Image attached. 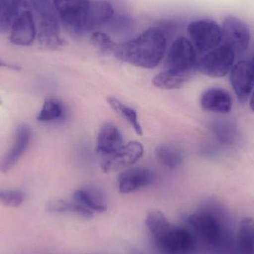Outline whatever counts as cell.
Listing matches in <instances>:
<instances>
[{
	"mask_svg": "<svg viewBox=\"0 0 254 254\" xmlns=\"http://www.w3.org/2000/svg\"><path fill=\"white\" fill-rule=\"evenodd\" d=\"M167 39L159 28H149L135 38L116 46L119 61L143 68H154L164 58Z\"/></svg>",
	"mask_w": 254,
	"mask_h": 254,
	"instance_id": "6da1fadb",
	"label": "cell"
},
{
	"mask_svg": "<svg viewBox=\"0 0 254 254\" xmlns=\"http://www.w3.org/2000/svg\"><path fill=\"white\" fill-rule=\"evenodd\" d=\"M31 7L35 12L37 38L43 47L59 49L64 46L61 37L59 16L51 0H31Z\"/></svg>",
	"mask_w": 254,
	"mask_h": 254,
	"instance_id": "7a4b0ae2",
	"label": "cell"
},
{
	"mask_svg": "<svg viewBox=\"0 0 254 254\" xmlns=\"http://www.w3.org/2000/svg\"><path fill=\"white\" fill-rule=\"evenodd\" d=\"M60 19L71 35L86 34L91 0H53Z\"/></svg>",
	"mask_w": 254,
	"mask_h": 254,
	"instance_id": "3957f363",
	"label": "cell"
},
{
	"mask_svg": "<svg viewBox=\"0 0 254 254\" xmlns=\"http://www.w3.org/2000/svg\"><path fill=\"white\" fill-rule=\"evenodd\" d=\"M236 55L229 46L222 43L198 59L197 70L208 77H225L234 66Z\"/></svg>",
	"mask_w": 254,
	"mask_h": 254,
	"instance_id": "277c9868",
	"label": "cell"
},
{
	"mask_svg": "<svg viewBox=\"0 0 254 254\" xmlns=\"http://www.w3.org/2000/svg\"><path fill=\"white\" fill-rule=\"evenodd\" d=\"M197 51L186 37L176 39L169 49L166 60L167 69L192 76L197 69Z\"/></svg>",
	"mask_w": 254,
	"mask_h": 254,
	"instance_id": "5b68a950",
	"label": "cell"
},
{
	"mask_svg": "<svg viewBox=\"0 0 254 254\" xmlns=\"http://www.w3.org/2000/svg\"><path fill=\"white\" fill-rule=\"evenodd\" d=\"M191 43L200 53H207L222 44L223 40L220 25L211 19L193 21L188 25Z\"/></svg>",
	"mask_w": 254,
	"mask_h": 254,
	"instance_id": "8992f818",
	"label": "cell"
},
{
	"mask_svg": "<svg viewBox=\"0 0 254 254\" xmlns=\"http://www.w3.org/2000/svg\"><path fill=\"white\" fill-rule=\"evenodd\" d=\"M161 254H193L195 240L190 230L173 226L161 237L153 239Z\"/></svg>",
	"mask_w": 254,
	"mask_h": 254,
	"instance_id": "52a82bcc",
	"label": "cell"
},
{
	"mask_svg": "<svg viewBox=\"0 0 254 254\" xmlns=\"http://www.w3.org/2000/svg\"><path fill=\"white\" fill-rule=\"evenodd\" d=\"M182 220L206 243L214 245L219 241L222 233L220 222L210 212L202 210L191 214H183Z\"/></svg>",
	"mask_w": 254,
	"mask_h": 254,
	"instance_id": "ba28073f",
	"label": "cell"
},
{
	"mask_svg": "<svg viewBox=\"0 0 254 254\" xmlns=\"http://www.w3.org/2000/svg\"><path fill=\"white\" fill-rule=\"evenodd\" d=\"M143 154L141 143L131 141L124 144L119 150L108 155L101 156L100 166L104 173H109L127 168L137 162Z\"/></svg>",
	"mask_w": 254,
	"mask_h": 254,
	"instance_id": "9c48e42d",
	"label": "cell"
},
{
	"mask_svg": "<svg viewBox=\"0 0 254 254\" xmlns=\"http://www.w3.org/2000/svg\"><path fill=\"white\" fill-rule=\"evenodd\" d=\"M222 43L229 46L236 54L244 53L250 44V28L244 21L234 16L225 17L222 24Z\"/></svg>",
	"mask_w": 254,
	"mask_h": 254,
	"instance_id": "30bf717a",
	"label": "cell"
},
{
	"mask_svg": "<svg viewBox=\"0 0 254 254\" xmlns=\"http://www.w3.org/2000/svg\"><path fill=\"white\" fill-rule=\"evenodd\" d=\"M10 41L19 46H29L37 36L34 14L30 7L21 9L15 16L10 28Z\"/></svg>",
	"mask_w": 254,
	"mask_h": 254,
	"instance_id": "8fae6325",
	"label": "cell"
},
{
	"mask_svg": "<svg viewBox=\"0 0 254 254\" xmlns=\"http://www.w3.org/2000/svg\"><path fill=\"white\" fill-rule=\"evenodd\" d=\"M231 86L239 101L245 104L252 94L254 86V74L250 61L236 64L231 70Z\"/></svg>",
	"mask_w": 254,
	"mask_h": 254,
	"instance_id": "7c38bea8",
	"label": "cell"
},
{
	"mask_svg": "<svg viewBox=\"0 0 254 254\" xmlns=\"http://www.w3.org/2000/svg\"><path fill=\"white\" fill-rule=\"evenodd\" d=\"M32 131L28 125H22L16 128L12 147L0 160V171L6 173L13 168L31 143Z\"/></svg>",
	"mask_w": 254,
	"mask_h": 254,
	"instance_id": "4fadbf2b",
	"label": "cell"
},
{
	"mask_svg": "<svg viewBox=\"0 0 254 254\" xmlns=\"http://www.w3.org/2000/svg\"><path fill=\"white\" fill-rule=\"evenodd\" d=\"M155 179L153 173L145 167H133L121 173L118 179V187L121 193L136 192L152 185Z\"/></svg>",
	"mask_w": 254,
	"mask_h": 254,
	"instance_id": "5bb4252c",
	"label": "cell"
},
{
	"mask_svg": "<svg viewBox=\"0 0 254 254\" xmlns=\"http://www.w3.org/2000/svg\"><path fill=\"white\" fill-rule=\"evenodd\" d=\"M233 101L230 94L220 88H211L203 92L200 105L206 111L227 114L232 109Z\"/></svg>",
	"mask_w": 254,
	"mask_h": 254,
	"instance_id": "9a60e30c",
	"label": "cell"
},
{
	"mask_svg": "<svg viewBox=\"0 0 254 254\" xmlns=\"http://www.w3.org/2000/svg\"><path fill=\"white\" fill-rule=\"evenodd\" d=\"M122 132L111 123H105L101 127L97 139V152L101 156L110 155L124 146Z\"/></svg>",
	"mask_w": 254,
	"mask_h": 254,
	"instance_id": "2e32d148",
	"label": "cell"
},
{
	"mask_svg": "<svg viewBox=\"0 0 254 254\" xmlns=\"http://www.w3.org/2000/svg\"><path fill=\"white\" fill-rule=\"evenodd\" d=\"M72 199L97 213H104L108 209L107 195L102 190L96 187L77 190L73 193Z\"/></svg>",
	"mask_w": 254,
	"mask_h": 254,
	"instance_id": "e0dca14e",
	"label": "cell"
},
{
	"mask_svg": "<svg viewBox=\"0 0 254 254\" xmlns=\"http://www.w3.org/2000/svg\"><path fill=\"white\" fill-rule=\"evenodd\" d=\"M114 13L113 5L109 1H92L86 24V33L108 22Z\"/></svg>",
	"mask_w": 254,
	"mask_h": 254,
	"instance_id": "ac0fdd59",
	"label": "cell"
},
{
	"mask_svg": "<svg viewBox=\"0 0 254 254\" xmlns=\"http://www.w3.org/2000/svg\"><path fill=\"white\" fill-rule=\"evenodd\" d=\"M29 6L27 0H0V33L9 31L18 12Z\"/></svg>",
	"mask_w": 254,
	"mask_h": 254,
	"instance_id": "d6986e66",
	"label": "cell"
},
{
	"mask_svg": "<svg viewBox=\"0 0 254 254\" xmlns=\"http://www.w3.org/2000/svg\"><path fill=\"white\" fill-rule=\"evenodd\" d=\"M46 210L51 213H72L85 219L93 218L94 212L80 203L66 200H52L46 205Z\"/></svg>",
	"mask_w": 254,
	"mask_h": 254,
	"instance_id": "ffe728a7",
	"label": "cell"
},
{
	"mask_svg": "<svg viewBox=\"0 0 254 254\" xmlns=\"http://www.w3.org/2000/svg\"><path fill=\"white\" fill-rule=\"evenodd\" d=\"M191 77L192 76L190 74H182L166 69L154 77L152 83L158 89L166 90L177 89L183 86Z\"/></svg>",
	"mask_w": 254,
	"mask_h": 254,
	"instance_id": "44dd1931",
	"label": "cell"
},
{
	"mask_svg": "<svg viewBox=\"0 0 254 254\" xmlns=\"http://www.w3.org/2000/svg\"><path fill=\"white\" fill-rule=\"evenodd\" d=\"M155 154L158 161L168 168H177L183 161L182 151L170 145H159L155 148Z\"/></svg>",
	"mask_w": 254,
	"mask_h": 254,
	"instance_id": "7402d4cb",
	"label": "cell"
},
{
	"mask_svg": "<svg viewBox=\"0 0 254 254\" xmlns=\"http://www.w3.org/2000/svg\"><path fill=\"white\" fill-rule=\"evenodd\" d=\"M145 224L153 239L158 238L165 234L172 226L165 215L160 210L148 212Z\"/></svg>",
	"mask_w": 254,
	"mask_h": 254,
	"instance_id": "603a6c76",
	"label": "cell"
},
{
	"mask_svg": "<svg viewBox=\"0 0 254 254\" xmlns=\"http://www.w3.org/2000/svg\"><path fill=\"white\" fill-rule=\"evenodd\" d=\"M238 242L244 254H254V219L245 218L239 226Z\"/></svg>",
	"mask_w": 254,
	"mask_h": 254,
	"instance_id": "cb8c5ba5",
	"label": "cell"
},
{
	"mask_svg": "<svg viewBox=\"0 0 254 254\" xmlns=\"http://www.w3.org/2000/svg\"><path fill=\"white\" fill-rule=\"evenodd\" d=\"M107 102L111 108L119 114L121 117L123 118L127 122H128L131 127L134 128L136 134L141 135L143 134V130L140 126V123L137 119V114L135 110L130 108L128 106L125 105L123 103L121 102L117 98L110 97L107 98Z\"/></svg>",
	"mask_w": 254,
	"mask_h": 254,
	"instance_id": "d4e9b609",
	"label": "cell"
},
{
	"mask_svg": "<svg viewBox=\"0 0 254 254\" xmlns=\"http://www.w3.org/2000/svg\"><path fill=\"white\" fill-rule=\"evenodd\" d=\"M65 115L64 104L56 98H48L45 101L37 120L41 122H52L61 120Z\"/></svg>",
	"mask_w": 254,
	"mask_h": 254,
	"instance_id": "484cf974",
	"label": "cell"
},
{
	"mask_svg": "<svg viewBox=\"0 0 254 254\" xmlns=\"http://www.w3.org/2000/svg\"><path fill=\"white\" fill-rule=\"evenodd\" d=\"M25 194L16 190L0 189V203L9 207H17L22 204Z\"/></svg>",
	"mask_w": 254,
	"mask_h": 254,
	"instance_id": "4316f807",
	"label": "cell"
},
{
	"mask_svg": "<svg viewBox=\"0 0 254 254\" xmlns=\"http://www.w3.org/2000/svg\"><path fill=\"white\" fill-rule=\"evenodd\" d=\"M91 41L95 48L104 53L115 52L117 46L108 34L101 31L94 32L91 37Z\"/></svg>",
	"mask_w": 254,
	"mask_h": 254,
	"instance_id": "83f0119b",
	"label": "cell"
},
{
	"mask_svg": "<svg viewBox=\"0 0 254 254\" xmlns=\"http://www.w3.org/2000/svg\"><path fill=\"white\" fill-rule=\"evenodd\" d=\"M0 67H7V68H13V69H17L16 66L13 65H8V64H4L2 61H0Z\"/></svg>",
	"mask_w": 254,
	"mask_h": 254,
	"instance_id": "f1b7e54d",
	"label": "cell"
},
{
	"mask_svg": "<svg viewBox=\"0 0 254 254\" xmlns=\"http://www.w3.org/2000/svg\"><path fill=\"white\" fill-rule=\"evenodd\" d=\"M251 108L254 112V92L253 95H252V98H251L250 101Z\"/></svg>",
	"mask_w": 254,
	"mask_h": 254,
	"instance_id": "f546056e",
	"label": "cell"
},
{
	"mask_svg": "<svg viewBox=\"0 0 254 254\" xmlns=\"http://www.w3.org/2000/svg\"><path fill=\"white\" fill-rule=\"evenodd\" d=\"M131 254H143L140 251L137 250H132V252H131Z\"/></svg>",
	"mask_w": 254,
	"mask_h": 254,
	"instance_id": "4dcf8cb0",
	"label": "cell"
},
{
	"mask_svg": "<svg viewBox=\"0 0 254 254\" xmlns=\"http://www.w3.org/2000/svg\"><path fill=\"white\" fill-rule=\"evenodd\" d=\"M251 64H252V68H253L254 74V56L252 58V61H250Z\"/></svg>",
	"mask_w": 254,
	"mask_h": 254,
	"instance_id": "1f68e13d",
	"label": "cell"
},
{
	"mask_svg": "<svg viewBox=\"0 0 254 254\" xmlns=\"http://www.w3.org/2000/svg\"><path fill=\"white\" fill-rule=\"evenodd\" d=\"M2 104V102H1V99H0V104Z\"/></svg>",
	"mask_w": 254,
	"mask_h": 254,
	"instance_id": "d6a6232c",
	"label": "cell"
}]
</instances>
